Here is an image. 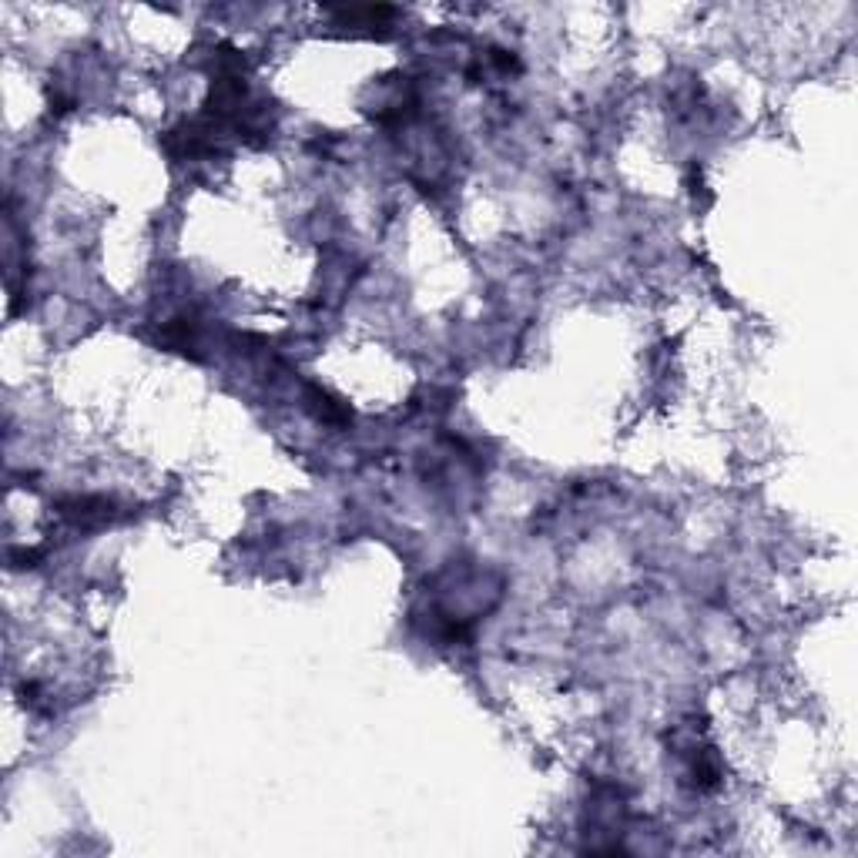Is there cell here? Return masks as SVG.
Segmentation results:
<instances>
[{"instance_id": "1", "label": "cell", "mask_w": 858, "mask_h": 858, "mask_svg": "<svg viewBox=\"0 0 858 858\" xmlns=\"http://www.w3.org/2000/svg\"><path fill=\"white\" fill-rule=\"evenodd\" d=\"M57 517L78 530H94L114 520V503L108 497H68L57 503Z\"/></svg>"}, {"instance_id": "2", "label": "cell", "mask_w": 858, "mask_h": 858, "mask_svg": "<svg viewBox=\"0 0 858 858\" xmlns=\"http://www.w3.org/2000/svg\"><path fill=\"white\" fill-rule=\"evenodd\" d=\"M309 406H312V413L322 419V423L342 426V423L349 419V409L342 406V403H336V399H332L326 389H316V386H312V389H309Z\"/></svg>"}]
</instances>
